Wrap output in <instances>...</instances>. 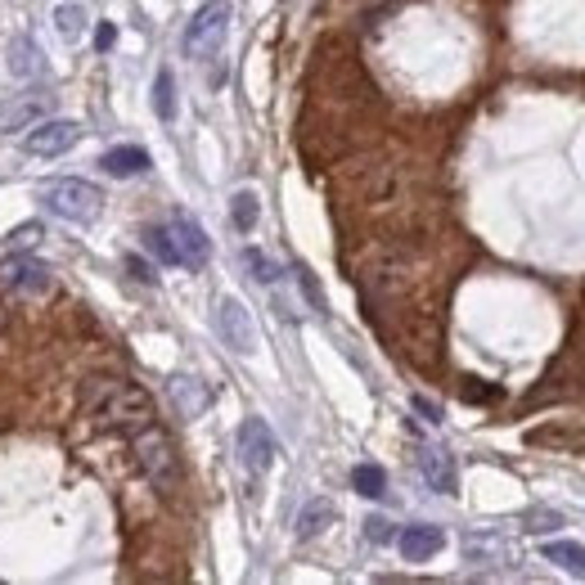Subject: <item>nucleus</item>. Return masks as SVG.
Masks as SVG:
<instances>
[{
  "instance_id": "obj_1",
  "label": "nucleus",
  "mask_w": 585,
  "mask_h": 585,
  "mask_svg": "<svg viewBox=\"0 0 585 585\" xmlns=\"http://www.w3.org/2000/svg\"><path fill=\"white\" fill-rule=\"evenodd\" d=\"M77 401H81V414H86L95 428H104V432H126V437H135L140 428L158 423V405H153V396L144 392L140 383L117 378V374L81 378Z\"/></svg>"
},
{
  "instance_id": "obj_2",
  "label": "nucleus",
  "mask_w": 585,
  "mask_h": 585,
  "mask_svg": "<svg viewBox=\"0 0 585 585\" xmlns=\"http://www.w3.org/2000/svg\"><path fill=\"white\" fill-rule=\"evenodd\" d=\"M131 450H135V464H140V473L149 477L158 491H176V486H180V459H176V446H171V437L158 428V423H149V428L135 432Z\"/></svg>"
},
{
  "instance_id": "obj_3",
  "label": "nucleus",
  "mask_w": 585,
  "mask_h": 585,
  "mask_svg": "<svg viewBox=\"0 0 585 585\" xmlns=\"http://www.w3.org/2000/svg\"><path fill=\"white\" fill-rule=\"evenodd\" d=\"M45 207H50L54 216H63V221H77V225H90L99 212H104V189L90 185V180H50V185L41 189Z\"/></svg>"
},
{
  "instance_id": "obj_4",
  "label": "nucleus",
  "mask_w": 585,
  "mask_h": 585,
  "mask_svg": "<svg viewBox=\"0 0 585 585\" xmlns=\"http://www.w3.org/2000/svg\"><path fill=\"white\" fill-rule=\"evenodd\" d=\"M230 32V0H207L185 27V54L189 59H212Z\"/></svg>"
},
{
  "instance_id": "obj_5",
  "label": "nucleus",
  "mask_w": 585,
  "mask_h": 585,
  "mask_svg": "<svg viewBox=\"0 0 585 585\" xmlns=\"http://www.w3.org/2000/svg\"><path fill=\"white\" fill-rule=\"evenodd\" d=\"M167 234H171V248H176V261L185 270H203L207 257H212V239L203 234V225L194 216H171L167 221Z\"/></svg>"
},
{
  "instance_id": "obj_6",
  "label": "nucleus",
  "mask_w": 585,
  "mask_h": 585,
  "mask_svg": "<svg viewBox=\"0 0 585 585\" xmlns=\"http://www.w3.org/2000/svg\"><path fill=\"white\" fill-rule=\"evenodd\" d=\"M77 140H81V122H72V117H50V122H36L23 144L36 158H59V153H68Z\"/></svg>"
},
{
  "instance_id": "obj_7",
  "label": "nucleus",
  "mask_w": 585,
  "mask_h": 585,
  "mask_svg": "<svg viewBox=\"0 0 585 585\" xmlns=\"http://www.w3.org/2000/svg\"><path fill=\"white\" fill-rule=\"evenodd\" d=\"M216 333H221V342L230 351H239V356H252V351H257V329H252L243 302H234V297H221V306H216Z\"/></svg>"
},
{
  "instance_id": "obj_8",
  "label": "nucleus",
  "mask_w": 585,
  "mask_h": 585,
  "mask_svg": "<svg viewBox=\"0 0 585 585\" xmlns=\"http://www.w3.org/2000/svg\"><path fill=\"white\" fill-rule=\"evenodd\" d=\"M0 288H9V293H50L54 270L36 257H9L0 261Z\"/></svg>"
},
{
  "instance_id": "obj_9",
  "label": "nucleus",
  "mask_w": 585,
  "mask_h": 585,
  "mask_svg": "<svg viewBox=\"0 0 585 585\" xmlns=\"http://www.w3.org/2000/svg\"><path fill=\"white\" fill-rule=\"evenodd\" d=\"M275 455H279V446H275V437H270V428L261 419H243V428H239V459H243V468L248 473H266L270 464H275Z\"/></svg>"
},
{
  "instance_id": "obj_10",
  "label": "nucleus",
  "mask_w": 585,
  "mask_h": 585,
  "mask_svg": "<svg viewBox=\"0 0 585 585\" xmlns=\"http://www.w3.org/2000/svg\"><path fill=\"white\" fill-rule=\"evenodd\" d=\"M396 545H401L405 563H428L432 554H441V545H446V531L432 527V522H419V527L396 531Z\"/></svg>"
},
{
  "instance_id": "obj_11",
  "label": "nucleus",
  "mask_w": 585,
  "mask_h": 585,
  "mask_svg": "<svg viewBox=\"0 0 585 585\" xmlns=\"http://www.w3.org/2000/svg\"><path fill=\"white\" fill-rule=\"evenodd\" d=\"M419 473L437 495H455V455H450V450L428 446L419 455Z\"/></svg>"
},
{
  "instance_id": "obj_12",
  "label": "nucleus",
  "mask_w": 585,
  "mask_h": 585,
  "mask_svg": "<svg viewBox=\"0 0 585 585\" xmlns=\"http://www.w3.org/2000/svg\"><path fill=\"white\" fill-rule=\"evenodd\" d=\"M99 167H104L108 176H117V180L144 176V171H149V153H144L140 144H117V149H108L104 158H99Z\"/></svg>"
},
{
  "instance_id": "obj_13",
  "label": "nucleus",
  "mask_w": 585,
  "mask_h": 585,
  "mask_svg": "<svg viewBox=\"0 0 585 585\" xmlns=\"http://www.w3.org/2000/svg\"><path fill=\"white\" fill-rule=\"evenodd\" d=\"M527 446H545V450H576L585 455V428H567V423H549V428H531Z\"/></svg>"
},
{
  "instance_id": "obj_14",
  "label": "nucleus",
  "mask_w": 585,
  "mask_h": 585,
  "mask_svg": "<svg viewBox=\"0 0 585 585\" xmlns=\"http://www.w3.org/2000/svg\"><path fill=\"white\" fill-rule=\"evenodd\" d=\"M333 518H338L333 500H311L302 513H297V536H302V540H315L320 531H329V527H333Z\"/></svg>"
},
{
  "instance_id": "obj_15",
  "label": "nucleus",
  "mask_w": 585,
  "mask_h": 585,
  "mask_svg": "<svg viewBox=\"0 0 585 585\" xmlns=\"http://www.w3.org/2000/svg\"><path fill=\"white\" fill-rule=\"evenodd\" d=\"M9 72H14L18 81L41 72V50L32 45V36H14V41H9Z\"/></svg>"
},
{
  "instance_id": "obj_16",
  "label": "nucleus",
  "mask_w": 585,
  "mask_h": 585,
  "mask_svg": "<svg viewBox=\"0 0 585 585\" xmlns=\"http://www.w3.org/2000/svg\"><path fill=\"white\" fill-rule=\"evenodd\" d=\"M540 554H545L549 563H558L563 572L585 576V545H572V540H549V545H540Z\"/></svg>"
},
{
  "instance_id": "obj_17",
  "label": "nucleus",
  "mask_w": 585,
  "mask_h": 585,
  "mask_svg": "<svg viewBox=\"0 0 585 585\" xmlns=\"http://www.w3.org/2000/svg\"><path fill=\"white\" fill-rule=\"evenodd\" d=\"M171 396H176V405H180L185 419H194V414L207 405V387L198 383V378H171Z\"/></svg>"
},
{
  "instance_id": "obj_18",
  "label": "nucleus",
  "mask_w": 585,
  "mask_h": 585,
  "mask_svg": "<svg viewBox=\"0 0 585 585\" xmlns=\"http://www.w3.org/2000/svg\"><path fill=\"white\" fill-rule=\"evenodd\" d=\"M153 113L162 122L176 117V77H171V68H158V77H153Z\"/></svg>"
},
{
  "instance_id": "obj_19",
  "label": "nucleus",
  "mask_w": 585,
  "mask_h": 585,
  "mask_svg": "<svg viewBox=\"0 0 585 585\" xmlns=\"http://www.w3.org/2000/svg\"><path fill=\"white\" fill-rule=\"evenodd\" d=\"M351 486H356V495H365V500H378L387 486V473L378 464H356L351 468Z\"/></svg>"
},
{
  "instance_id": "obj_20",
  "label": "nucleus",
  "mask_w": 585,
  "mask_h": 585,
  "mask_svg": "<svg viewBox=\"0 0 585 585\" xmlns=\"http://www.w3.org/2000/svg\"><path fill=\"white\" fill-rule=\"evenodd\" d=\"M230 221L239 234H248L252 225H257V194H252V189H239V194L230 198Z\"/></svg>"
},
{
  "instance_id": "obj_21",
  "label": "nucleus",
  "mask_w": 585,
  "mask_h": 585,
  "mask_svg": "<svg viewBox=\"0 0 585 585\" xmlns=\"http://www.w3.org/2000/svg\"><path fill=\"white\" fill-rule=\"evenodd\" d=\"M144 248H149L153 257L162 261V266H180V261H176V248H171L167 225H149V230H144Z\"/></svg>"
},
{
  "instance_id": "obj_22",
  "label": "nucleus",
  "mask_w": 585,
  "mask_h": 585,
  "mask_svg": "<svg viewBox=\"0 0 585 585\" xmlns=\"http://www.w3.org/2000/svg\"><path fill=\"white\" fill-rule=\"evenodd\" d=\"M243 266L252 270V279H257V284H275V279H279V266L261 248H243Z\"/></svg>"
},
{
  "instance_id": "obj_23",
  "label": "nucleus",
  "mask_w": 585,
  "mask_h": 585,
  "mask_svg": "<svg viewBox=\"0 0 585 585\" xmlns=\"http://www.w3.org/2000/svg\"><path fill=\"white\" fill-rule=\"evenodd\" d=\"M459 392H464V401H495V396H500V387H482V378H464V387H459Z\"/></svg>"
},
{
  "instance_id": "obj_24",
  "label": "nucleus",
  "mask_w": 585,
  "mask_h": 585,
  "mask_svg": "<svg viewBox=\"0 0 585 585\" xmlns=\"http://www.w3.org/2000/svg\"><path fill=\"white\" fill-rule=\"evenodd\" d=\"M365 536L374 540V545H392L396 531H392V522H387V518H369L365 522Z\"/></svg>"
},
{
  "instance_id": "obj_25",
  "label": "nucleus",
  "mask_w": 585,
  "mask_h": 585,
  "mask_svg": "<svg viewBox=\"0 0 585 585\" xmlns=\"http://www.w3.org/2000/svg\"><path fill=\"white\" fill-rule=\"evenodd\" d=\"M297 284H302V293L311 297V306H315V311H324V293H320V284H315V279H311V270H306V266H297Z\"/></svg>"
},
{
  "instance_id": "obj_26",
  "label": "nucleus",
  "mask_w": 585,
  "mask_h": 585,
  "mask_svg": "<svg viewBox=\"0 0 585 585\" xmlns=\"http://www.w3.org/2000/svg\"><path fill=\"white\" fill-rule=\"evenodd\" d=\"M36 239H41V221H27V225H18V230L9 234L14 248H27V243H36Z\"/></svg>"
},
{
  "instance_id": "obj_27",
  "label": "nucleus",
  "mask_w": 585,
  "mask_h": 585,
  "mask_svg": "<svg viewBox=\"0 0 585 585\" xmlns=\"http://www.w3.org/2000/svg\"><path fill=\"white\" fill-rule=\"evenodd\" d=\"M59 27H63V36H77L81 32V9L77 5H63L59 9Z\"/></svg>"
},
{
  "instance_id": "obj_28",
  "label": "nucleus",
  "mask_w": 585,
  "mask_h": 585,
  "mask_svg": "<svg viewBox=\"0 0 585 585\" xmlns=\"http://www.w3.org/2000/svg\"><path fill=\"white\" fill-rule=\"evenodd\" d=\"M549 527H558V513H545V509L527 513V531H549Z\"/></svg>"
},
{
  "instance_id": "obj_29",
  "label": "nucleus",
  "mask_w": 585,
  "mask_h": 585,
  "mask_svg": "<svg viewBox=\"0 0 585 585\" xmlns=\"http://www.w3.org/2000/svg\"><path fill=\"white\" fill-rule=\"evenodd\" d=\"M410 405H414V410H419L428 423H441V405H437V401H428V396H414Z\"/></svg>"
},
{
  "instance_id": "obj_30",
  "label": "nucleus",
  "mask_w": 585,
  "mask_h": 585,
  "mask_svg": "<svg viewBox=\"0 0 585 585\" xmlns=\"http://www.w3.org/2000/svg\"><path fill=\"white\" fill-rule=\"evenodd\" d=\"M126 270H131V279H140V284H153V270L144 266L140 257H126Z\"/></svg>"
},
{
  "instance_id": "obj_31",
  "label": "nucleus",
  "mask_w": 585,
  "mask_h": 585,
  "mask_svg": "<svg viewBox=\"0 0 585 585\" xmlns=\"http://www.w3.org/2000/svg\"><path fill=\"white\" fill-rule=\"evenodd\" d=\"M113 41H117V27H113V23H99L95 45H99V50H113Z\"/></svg>"
},
{
  "instance_id": "obj_32",
  "label": "nucleus",
  "mask_w": 585,
  "mask_h": 585,
  "mask_svg": "<svg viewBox=\"0 0 585 585\" xmlns=\"http://www.w3.org/2000/svg\"><path fill=\"white\" fill-rule=\"evenodd\" d=\"M9 329V311H5V302H0V333Z\"/></svg>"
}]
</instances>
